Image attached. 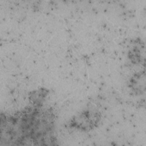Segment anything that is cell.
I'll list each match as a JSON object with an SVG mask.
<instances>
[{
    "label": "cell",
    "instance_id": "obj_2",
    "mask_svg": "<svg viewBox=\"0 0 146 146\" xmlns=\"http://www.w3.org/2000/svg\"><path fill=\"white\" fill-rule=\"evenodd\" d=\"M101 113L96 109H84L71 119L69 126L82 131H89L99 124Z\"/></svg>",
    "mask_w": 146,
    "mask_h": 146
},
{
    "label": "cell",
    "instance_id": "obj_1",
    "mask_svg": "<svg viewBox=\"0 0 146 146\" xmlns=\"http://www.w3.org/2000/svg\"><path fill=\"white\" fill-rule=\"evenodd\" d=\"M55 113L31 104L13 113H1L0 145H56Z\"/></svg>",
    "mask_w": 146,
    "mask_h": 146
},
{
    "label": "cell",
    "instance_id": "obj_3",
    "mask_svg": "<svg viewBox=\"0 0 146 146\" xmlns=\"http://www.w3.org/2000/svg\"><path fill=\"white\" fill-rule=\"evenodd\" d=\"M48 92V90L45 88L33 91L29 96L30 103L35 105H43Z\"/></svg>",
    "mask_w": 146,
    "mask_h": 146
}]
</instances>
